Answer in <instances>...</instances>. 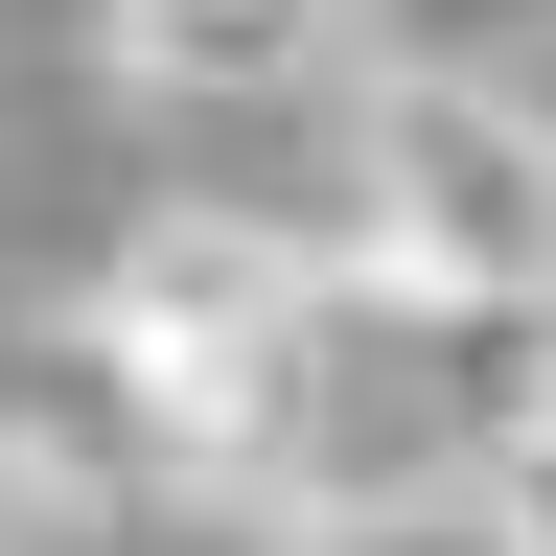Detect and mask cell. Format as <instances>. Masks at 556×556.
<instances>
[{
  "label": "cell",
  "instance_id": "2",
  "mask_svg": "<svg viewBox=\"0 0 556 556\" xmlns=\"http://www.w3.org/2000/svg\"><path fill=\"white\" fill-rule=\"evenodd\" d=\"M302 232H255V208H163L116 278H93V348L139 394V441H163V486H278V371H302Z\"/></svg>",
  "mask_w": 556,
  "mask_h": 556
},
{
  "label": "cell",
  "instance_id": "3",
  "mask_svg": "<svg viewBox=\"0 0 556 556\" xmlns=\"http://www.w3.org/2000/svg\"><path fill=\"white\" fill-rule=\"evenodd\" d=\"M93 47H116V93H163V116H255V93H325L348 0H93Z\"/></svg>",
  "mask_w": 556,
  "mask_h": 556
},
{
  "label": "cell",
  "instance_id": "1",
  "mask_svg": "<svg viewBox=\"0 0 556 556\" xmlns=\"http://www.w3.org/2000/svg\"><path fill=\"white\" fill-rule=\"evenodd\" d=\"M348 255L441 278V302H556V116H533V70H486V47L371 70L348 93Z\"/></svg>",
  "mask_w": 556,
  "mask_h": 556
},
{
  "label": "cell",
  "instance_id": "4",
  "mask_svg": "<svg viewBox=\"0 0 556 556\" xmlns=\"http://www.w3.org/2000/svg\"><path fill=\"white\" fill-rule=\"evenodd\" d=\"M302 556H510V510L486 486H441V510H302Z\"/></svg>",
  "mask_w": 556,
  "mask_h": 556
}]
</instances>
